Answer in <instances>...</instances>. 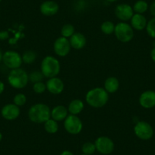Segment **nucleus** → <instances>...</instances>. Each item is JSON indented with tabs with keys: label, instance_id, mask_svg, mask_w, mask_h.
<instances>
[{
	"label": "nucleus",
	"instance_id": "nucleus-18",
	"mask_svg": "<svg viewBox=\"0 0 155 155\" xmlns=\"http://www.w3.org/2000/svg\"><path fill=\"white\" fill-rule=\"evenodd\" d=\"M131 26L136 31H143L147 26V19L141 14H134L131 18Z\"/></svg>",
	"mask_w": 155,
	"mask_h": 155
},
{
	"label": "nucleus",
	"instance_id": "nucleus-36",
	"mask_svg": "<svg viewBox=\"0 0 155 155\" xmlns=\"http://www.w3.org/2000/svg\"><path fill=\"white\" fill-rule=\"evenodd\" d=\"M2 56H3V53H2V51L0 50V62L2 61Z\"/></svg>",
	"mask_w": 155,
	"mask_h": 155
},
{
	"label": "nucleus",
	"instance_id": "nucleus-39",
	"mask_svg": "<svg viewBox=\"0 0 155 155\" xmlns=\"http://www.w3.org/2000/svg\"><path fill=\"white\" fill-rule=\"evenodd\" d=\"M81 155H86V154H84V153H82V154H81Z\"/></svg>",
	"mask_w": 155,
	"mask_h": 155
},
{
	"label": "nucleus",
	"instance_id": "nucleus-23",
	"mask_svg": "<svg viewBox=\"0 0 155 155\" xmlns=\"http://www.w3.org/2000/svg\"><path fill=\"white\" fill-rule=\"evenodd\" d=\"M22 61L25 64H32L35 62L37 56L36 52L33 50H26L21 56Z\"/></svg>",
	"mask_w": 155,
	"mask_h": 155
},
{
	"label": "nucleus",
	"instance_id": "nucleus-29",
	"mask_svg": "<svg viewBox=\"0 0 155 155\" xmlns=\"http://www.w3.org/2000/svg\"><path fill=\"white\" fill-rule=\"evenodd\" d=\"M27 102V97L25 94L22 93L17 94L13 98V104H15L18 107H22L25 105Z\"/></svg>",
	"mask_w": 155,
	"mask_h": 155
},
{
	"label": "nucleus",
	"instance_id": "nucleus-33",
	"mask_svg": "<svg viewBox=\"0 0 155 155\" xmlns=\"http://www.w3.org/2000/svg\"><path fill=\"white\" fill-rule=\"evenodd\" d=\"M150 57L151 59L155 62V47L152 49L151 52H150Z\"/></svg>",
	"mask_w": 155,
	"mask_h": 155
},
{
	"label": "nucleus",
	"instance_id": "nucleus-7",
	"mask_svg": "<svg viewBox=\"0 0 155 155\" xmlns=\"http://www.w3.org/2000/svg\"><path fill=\"white\" fill-rule=\"evenodd\" d=\"M134 132L139 139L147 141L153 137V129L147 122L138 121L134 126Z\"/></svg>",
	"mask_w": 155,
	"mask_h": 155
},
{
	"label": "nucleus",
	"instance_id": "nucleus-6",
	"mask_svg": "<svg viewBox=\"0 0 155 155\" xmlns=\"http://www.w3.org/2000/svg\"><path fill=\"white\" fill-rule=\"evenodd\" d=\"M64 128L68 134L78 135L83 129L82 121L78 116L70 114L64 120Z\"/></svg>",
	"mask_w": 155,
	"mask_h": 155
},
{
	"label": "nucleus",
	"instance_id": "nucleus-28",
	"mask_svg": "<svg viewBox=\"0 0 155 155\" xmlns=\"http://www.w3.org/2000/svg\"><path fill=\"white\" fill-rule=\"evenodd\" d=\"M146 31L149 37L151 38H155V17L152 18L149 21H147Z\"/></svg>",
	"mask_w": 155,
	"mask_h": 155
},
{
	"label": "nucleus",
	"instance_id": "nucleus-25",
	"mask_svg": "<svg viewBox=\"0 0 155 155\" xmlns=\"http://www.w3.org/2000/svg\"><path fill=\"white\" fill-rule=\"evenodd\" d=\"M74 33V27L71 24H65L61 29V35L65 38H70Z\"/></svg>",
	"mask_w": 155,
	"mask_h": 155
},
{
	"label": "nucleus",
	"instance_id": "nucleus-30",
	"mask_svg": "<svg viewBox=\"0 0 155 155\" xmlns=\"http://www.w3.org/2000/svg\"><path fill=\"white\" fill-rule=\"evenodd\" d=\"M33 91L34 93L41 94L44 93L47 91V85L46 83H44L43 81L37 82L33 84Z\"/></svg>",
	"mask_w": 155,
	"mask_h": 155
},
{
	"label": "nucleus",
	"instance_id": "nucleus-19",
	"mask_svg": "<svg viewBox=\"0 0 155 155\" xmlns=\"http://www.w3.org/2000/svg\"><path fill=\"white\" fill-rule=\"evenodd\" d=\"M120 84V81L118 78L111 76V77L107 78L105 80L104 88L108 92V94H113L119 90Z\"/></svg>",
	"mask_w": 155,
	"mask_h": 155
},
{
	"label": "nucleus",
	"instance_id": "nucleus-3",
	"mask_svg": "<svg viewBox=\"0 0 155 155\" xmlns=\"http://www.w3.org/2000/svg\"><path fill=\"white\" fill-rule=\"evenodd\" d=\"M61 66L59 61L53 56H47L43 59L41 64V71L44 78H51L57 77L60 72Z\"/></svg>",
	"mask_w": 155,
	"mask_h": 155
},
{
	"label": "nucleus",
	"instance_id": "nucleus-9",
	"mask_svg": "<svg viewBox=\"0 0 155 155\" xmlns=\"http://www.w3.org/2000/svg\"><path fill=\"white\" fill-rule=\"evenodd\" d=\"M96 150L104 155L110 154L114 150L115 144L113 140L107 136L98 137L94 141Z\"/></svg>",
	"mask_w": 155,
	"mask_h": 155
},
{
	"label": "nucleus",
	"instance_id": "nucleus-12",
	"mask_svg": "<svg viewBox=\"0 0 155 155\" xmlns=\"http://www.w3.org/2000/svg\"><path fill=\"white\" fill-rule=\"evenodd\" d=\"M46 85H47V90L50 94L54 95L60 94L65 88L64 82L62 79L58 77L48 78L47 81L46 82Z\"/></svg>",
	"mask_w": 155,
	"mask_h": 155
},
{
	"label": "nucleus",
	"instance_id": "nucleus-11",
	"mask_svg": "<svg viewBox=\"0 0 155 155\" xmlns=\"http://www.w3.org/2000/svg\"><path fill=\"white\" fill-rule=\"evenodd\" d=\"M115 15L116 18L123 22H126L131 20L134 15V11L130 5L122 3L118 5L115 8Z\"/></svg>",
	"mask_w": 155,
	"mask_h": 155
},
{
	"label": "nucleus",
	"instance_id": "nucleus-8",
	"mask_svg": "<svg viewBox=\"0 0 155 155\" xmlns=\"http://www.w3.org/2000/svg\"><path fill=\"white\" fill-rule=\"evenodd\" d=\"M2 62L7 68L12 70L21 68L23 63L22 57L20 53L16 51H12V50H8L3 53Z\"/></svg>",
	"mask_w": 155,
	"mask_h": 155
},
{
	"label": "nucleus",
	"instance_id": "nucleus-38",
	"mask_svg": "<svg viewBox=\"0 0 155 155\" xmlns=\"http://www.w3.org/2000/svg\"><path fill=\"white\" fill-rule=\"evenodd\" d=\"M2 133L0 132V141H2Z\"/></svg>",
	"mask_w": 155,
	"mask_h": 155
},
{
	"label": "nucleus",
	"instance_id": "nucleus-4",
	"mask_svg": "<svg viewBox=\"0 0 155 155\" xmlns=\"http://www.w3.org/2000/svg\"><path fill=\"white\" fill-rule=\"evenodd\" d=\"M8 82L15 89L24 88L29 82L28 73L21 68L11 70L8 76Z\"/></svg>",
	"mask_w": 155,
	"mask_h": 155
},
{
	"label": "nucleus",
	"instance_id": "nucleus-21",
	"mask_svg": "<svg viewBox=\"0 0 155 155\" xmlns=\"http://www.w3.org/2000/svg\"><path fill=\"white\" fill-rule=\"evenodd\" d=\"M149 6L148 4L146 1L144 0H138L137 2H135V4L133 5V11L134 12H135L136 14H141L146 12L148 9Z\"/></svg>",
	"mask_w": 155,
	"mask_h": 155
},
{
	"label": "nucleus",
	"instance_id": "nucleus-35",
	"mask_svg": "<svg viewBox=\"0 0 155 155\" xmlns=\"http://www.w3.org/2000/svg\"><path fill=\"white\" fill-rule=\"evenodd\" d=\"M60 155H74V153H73L71 151H70V150H63V151L61 153Z\"/></svg>",
	"mask_w": 155,
	"mask_h": 155
},
{
	"label": "nucleus",
	"instance_id": "nucleus-5",
	"mask_svg": "<svg viewBox=\"0 0 155 155\" xmlns=\"http://www.w3.org/2000/svg\"><path fill=\"white\" fill-rule=\"evenodd\" d=\"M114 34L121 43H129L134 37V29L126 22H120L115 26Z\"/></svg>",
	"mask_w": 155,
	"mask_h": 155
},
{
	"label": "nucleus",
	"instance_id": "nucleus-17",
	"mask_svg": "<svg viewBox=\"0 0 155 155\" xmlns=\"http://www.w3.org/2000/svg\"><path fill=\"white\" fill-rule=\"evenodd\" d=\"M68 116V108L63 105H58L51 110V119L56 122H62Z\"/></svg>",
	"mask_w": 155,
	"mask_h": 155
},
{
	"label": "nucleus",
	"instance_id": "nucleus-26",
	"mask_svg": "<svg viewBox=\"0 0 155 155\" xmlns=\"http://www.w3.org/2000/svg\"><path fill=\"white\" fill-rule=\"evenodd\" d=\"M28 76H29V81L32 82L33 84L41 82L44 78L43 73L41 72V71H38V70L32 71L30 74H28Z\"/></svg>",
	"mask_w": 155,
	"mask_h": 155
},
{
	"label": "nucleus",
	"instance_id": "nucleus-27",
	"mask_svg": "<svg viewBox=\"0 0 155 155\" xmlns=\"http://www.w3.org/2000/svg\"><path fill=\"white\" fill-rule=\"evenodd\" d=\"M81 150H82V153H84V154L92 155L93 153H94L95 151H96L95 144L93 142H90V141L85 142L82 145Z\"/></svg>",
	"mask_w": 155,
	"mask_h": 155
},
{
	"label": "nucleus",
	"instance_id": "nucleus-13",
	"mask_svg": "<svg viewBox=\"0 0 155 155\" xmlns=\"http://www.w3.org/2000/svg\"><path fill=\"white\" fill-rule=\"evenodd\" d=\"M21 110L19 107L14 104H8L4 106L1 110V114L5 120L12 121L20 116Z\"/></svg>",
	"mask_w": 155,
	"mask_h": 155
},
{
	"label": "nucleus",
	"instance_id": "nucleus-31",
	"mask_svg": "<svg viewBox=\"0 0 155 155\" xmlns=\"http://www.w3.org/2000/svg\"><path fill=\"white\" fill-rule=\"evenodd\" d=\"M8 37H9V34L8 31H0V41H5L8 38Z\"/></svg>",
	"mask_w": 155,
	"mask_h": 155
},
{
	"label": "nucleus",
	"instance_id": "nucleus-14",
	"mask_svg": "<svg viewBox=\"0 0 155 155\" xmlns=\"http://www.w3.org/2000/svg\"><path fill=\"white\" fill-rule=\"evenodd\" d=\"M139 104L144 109H151L155 107V91L151 90L143 92L138 99Z\"/></svg>",
	"mask_w": 155,
	"mask_h": 155
},
{
	"label": "nucleus",
	"instance_id": "nucleus-24",
	"mask_svg": "<svg viewBox=\"0 0 155 155\" xmlns=\"http://www.w3.org/2000/svg\"><path fill=\"white\" fill-rule=\"evenodd\" d=\"M115 26L113 21H106L103 22L102 25H101V30L104 34L107 35H110V34L114 33Z\"/></svg>",
	"mask_w": 155,
	"mask_h": 155
},
{
	"label": "nucleus",
	"instance_id": "nucleus-40",
	"mask_svg": "<svg viewBox=\"0 0 155 155\" xmlns=\"http://www.w3.org/2000/svg\"><path fill=\"white\" fill-rule=\"evenodd\" d=\"M1 1H2V0H0V2H1Z\"/></svg>",
	"mask_w": 155,
	"mask_h": 155
},
{
	"label": "nucleus",
	"instance_id": "nucleus-16",
	"mask_svg": "<svg viewBox=\"0 0 155 155\" xmlns=\"http://www.w3.org/2000/svg\"><path fill=\"white\" fill-rule=\"evenodd\" d=\"M69 42L71 48L74 50H81L87 44V39L85 36L80 32H75L69 39Z\"/></svg>",
	"mask_w": 155,
	"mask_h": 155
},
{
	"label": "nucleus",
	"instance_id": "nucleus-37",
	"mask_svg": "<svg viewBox=\"0 0 155 155\" xmlns=\"http://www.w3.org/2000/svg\"><path fill=\"white\" fill-rule=\"evenodd\" d=\"M106 1H107V2H116L117 0H106Z\"/></svg>",
	"mask_w": 155,
	"mask_h": 155
},
{
	"label": "nucleus",
	"instance_id": "nucleus-22",
	"mask_svg": "<svg viewBox=\"0 0 155 155\" xmlns=\"http://www.w3.org/2000/svg\"><path fill=\"white\" fill-rule=\"evenodd\" d=\"M44 127L46 132L49 134H55L59 130L58 122L55 121L53 119H50L44 123Z\"/></svg>",
	"mask_w": 155,
	"mask_h": 155
},
{
	"label": "nucleus",
	"instance_id": "nucleus-2",
	"mask_svg": "<svg viewBox=\"0 0 155 155\" xmlns=\"http://www.w3.org/2000/svg\"><path fill=\"white\" fill-rule=\"evenodd\" d=\"M85 101L93 108H102L109 101V94L103 87H94L87 91Z\"/></svg>",
	"mask_w": 155,
	"mask_h": 155
},
{
	"label": "nucleus",
	"instance_id": "nucleus-32",
	"mask_svg": "<svg viewBox=\"0 0 155 155\" xmlns=\"http://www.w3.org/2000/svg\"><path fill=\"white\" fill-rule=\"evenodd\" d=\"M149 10H150V13L153 17H155V1L150 4V7H149Z\"/></svg>",
	"mask_w": 155,
	"mask_h": 155
},
{
	"label": "nucleus",
	"instance_id": "nucleus-15",
	"mask_svg": "<svg viewBox=\"0 0 155 155\" xmlns=\"http://www.w3.org/2000/svg\"><path fill=\"white\" fill-rule=\"evenodd\" d=\"M59 10V6L58 3L53 0H47L43 3H41L40 6V11L41 14L50 17L53 16L58 13Z\"/></svg>",
	"mask_w": 155,
	"mask_h": 155
},
{
	"label": "nucleus",
	"instance_id": "nucleus-10",
	"mask_svg": "<svg viewBox=\"0 0 155 155\" xmlns=\"http://www.w3.org/2000/svg\"><path fill=\"white\" fill-rule=\"evenodd\" d=\"M71 47L69 40L65 37H58L53 44V50L57 56L65 57L70 53Z\"/></svg>",
	"mask_w": 155,
	"mask_h": 155
},
{
	"label": "nucleus",
	"instance_id": "nucleus-20",
	"mask_svg": "<svg viewBox=\"0 0 155 155\" xmlns=\"http://www.w3.org/2000/svg\"><path fill=\"white\" fill-rule=\"evenodd\" d=\"M84 108V104L81 100L74 99L71 101L68 104V111L71 115L78 116L83 111Z\"/></svg>",
	"mask_w": 155,
	"mask_h": 155
},
{
	"label": "nucleus",
	"instance_id": "nucleus-34",
	"mask_svg": "<svg viewBox=\"0 0 155 155\" xmlns=\"http://www.w3.org/2000/svg\"><path fill=\"white\" fill-rule=\"evenodd\" d=\"M4 90H5V84L2 81H0V94H2L3 93Z\"/></svg>",
	"mask_w": 155,
	"mask_h": 155
},
{
	"label": "nucleus",
	"instance_id": "nucleus-1",
	"mask_svg": "<svg viewBox=\"0 0 155 155\" xmlns=\"http://www.w3.org/2000/svg\"><path fill=\"white\" fill-rule=\"evenodd\" d=\"M28 115L32 123L41 124L51 119V110L47 104L38 103L30 107Z\"/></svg>",
	"mask_w": 155,
	"mask_h": 155
}]
</instances>
